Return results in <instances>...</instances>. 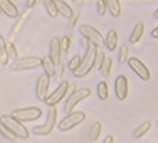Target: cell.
<instances>
[{"instance_id": "cell-32", "label": "cell", "mask_w": 158, "mask_h": 143, "mask_svg": "<svg viewBox=\"0 0 158 143\" xmlns=\"http://www.w3.org/2000/svg\"><path fill=\"white\" fill-rule=\"evenodd\" d=\"M106 58L105 52H97V57H95V65H98V68H100V65L103 63V60Z\"/></svg>"}, {"instance_id": "cell-33", "label": "cell", "mask_w": 158, "mask_h": 143, "mask_svg": "<svg viewBox=\"0 0 158 143\" xmlns=\"http://www.w3.org/2000/svg\"><path fill=\"white\" fill-rule=\"evenodd\" d=\"M35 2H37V0H26V6H28V8L31 9V8H34Z\"/></svg>"}, {"instance_id": "cell-37", "label": "cell", "mask_w": 158, "mask_h": 143, "mask_svg": "<svg viewBox=\"0 0 158 143\" xmlns=\"http://www.w3.org/2000/svg\"><path fill=\"white\" fill-rule=\"evenodd\" d=\"M154 19H157V20H158V9L154 12Z\"/></svg>"}, {"instance_id": "cell-5", "label": "cell", "mask_w": 158, "mask_h": 143, "mask_svg": "<svg viewBox=\"0 0 158 143\" xmlns=\"http://www.w3.org/2000/svg\"><path fill=\"white\" fill-rule=\"evenodd\" d=\"M12 117L17 119L19 122H34L42 117V109L37 106L31 108H23V109H14Z\"/></svg>"}, {"instance_id": "cell-24", "label": "cell", "mask_w": 158, "mask_h": 143, "mask_svg": "<svg viewBox=\"0 0 158 143\" xmlns=\"http://www.w3.org/2000/svg\"><path fill=\"white\" fill-rule=\"evenodd\" d=\"M97 94H98V97H100L102 100H106V98L109 97V91H107L106 82H100V83H98V86H97Z\"/></svg>"}, {"instance_id": "cell-9", "label": "cell", "mask_w": 158, "mask_h": 143, "mask_svg": "<svg viewBox=\"0 0 158 143\" xmlns=\"http://www.w3.org/2000/svg\"><path fill=\"white\" fill-rule=\"evenodd\" d=\"M127 62H129V68H131L141 80H149V79H151V72H149L148 66H146L140 58H137V57H129Z\"/></svg>"}, {"instance_id": "cell-21", "label": "cell", "mask_w": 158, "mask_h": 143, "mask_svg": "<svg viewBox=\"0 0 158 143\" xmlns=\"http://www.w3.org/2000/svg\"><path fill=\"white\" fill-rule=\"evenodd\" d=\"M110 68H112V58L110 57H106L105 60H103V63L100 65V74L107 77L110 74Z\"/></svg>"}, {"instance_id": "cell-30", "label": "cell", "mask_w": 158, "mask_h": 143, "mask_svg": "<svg viewBox=\"0 0 158 143\" xmlns=\"http://www.w3.org/2000/svg\"><path fill=\"white\" fill-rule=\"evenodd\" d=\"M6 49H8V55L12 57L14 60H17V51H15V46L12 42H6Z\"/></svg>"}, {"instance_id": "cell-27", "label": "cell", "mask_w": 158, "mask_h": 143, "mask_svg": "<svg viewBox=\"0 0 158 143\" xmlns=\"http://www.w3.org/2000/svg\"><path fill=\"white\" fill-rule=\"evenodd\" d=\"M0 134H2V136H3L5 139L11 140V142H14V140L17 139V136H15V134H14V132H12L11 129H8L6 126H3V125L0 126Z\"/></svg>"}, {"instance_id": "cell-7", "label": "cell", "mask_w": 158, "mask_h": 143, "mask_svg": "<svg viewBox=\"0 0 158 143\" xmlns=\"http://www.w3.org/2000/svg\"><path fill=\"white\" fill-rule=\"evenodd\" d=\"M91 94V91L88 89V88H80V89H77V91H74L72 94L68 97V102H66V105H64V111L69 114V112H72V109L77 106V103H80L81 100H85L86 97H89Z\"/></svg>"}, {"instance_id": "cell-18", "label": "cell", "mask_w": 158, "mask_h": 143, "mask_svg": "<svg viewBox=\"0 0 158 143\" xmlns=\"http://www.w3.org/2000/svg\"><path fill=\"white\" fill-rule=\"evenodd\" d=\"M106 5H107V9L109 12L114 15V17H118L121 14V6H120V0H105Z\"/></svg>"}, {"instance_id": "cell-3", "label": "cell", "mask_w": 158, "mask_h": 143, "mask_svg": "<svg viewBox=\"0 0 158 143\" xmlns=\"http://www.w3.org/2000/svg\"><path fill=\"white\" fill-rule=\"evenodd\" d=\"M86 119V114L83 111H77V112H69L60 123H58V129L60 131H69L75 126H78L80 123H83Z\"/></svg>"}, {"instance_id": "cell-25", "label": "cell", "mask_w": 158, "mask_h": 143, "mask_svg": "<svg viewBox=\"0 0 158 143\" xmlns=\"http://www.w3.org/2000/svg\"><path fill=\"white\" fill-rule=\"evenodd\" d=\"M129 58V46L127 45H123L120 48V52H118V62L120 63H126Z\"/></svg>"}, {"instance_id": "cell-10", "label": "cell", "mask_w": 158, "mask_h": 143, "mask_svg": "<svg viewBox=\"0 0 158 143\" xmlns=\"http://www.w3.org/2000/svg\"><path fill=\"white\" fill-rule=\"evenodd\" d=\"M68 89H69V83L68 82H63L55 91H54L52 94L49 95V97H46L45 98V103L48 105V106H55L63 97H66L68 94Z\"/></svg>"}, {"instance_id": "cell-12", "label": "cell", "mask_w": 158, "mask_h": 143, "mask_svg": "<svg viewBox=\"0 0 158 143\" xmlns=\"http://www.w3.org/2000/svg\"><path fill=\"white\" fill-rule=\"evenodd\" d=\"M49 76L45 72L39 77L37 80V86H35V94H37V98L39 100H45L48 97V88H49Z\"/></svg>"}, {"instance_id": "cell-39", "label": "cell", "mask_w": 158, "mask_h": 143, "mask_svg": "<svg viewBox=\"0 0 158 143\" xmlns=\"http://www.w3.org/2000/svg\"><path fill=\"white\" fill-rule=\"evenodd\" d=\"M0 14H2V9H0Z\"/></svg>"}, {"instance_id": "cell-15", "label": "cell", "mask_w": 158, "mask_h": 143, "mask_svg": "<svg viewBox=\"0 0 158 143\" xmlns=\"http://www.w3.org/2000/svg\"><path fill=\"white\" fill-rule=\"evenodd\" d=\"M117 43H118V34L115 29H109L107 36L105 39V45L109 51H115L117 49Z\"/></svg>"}, {"instance_id": "cell-11", "label": "cell", "mask_w": 158, "mask_h": 143, "mask_svg": "<svg viewBox=\"0 0 158 143\" xmlns=\"http://www.w3.org/2000/svg\"><path fill=\"white\" fill-rule=\"evenodd\" d=\"M115 94L118 100H126L129 94V82L126 76H118L115 79Z\"/></svg>"}, {"instance_id": "cell-2", "label": "cell", "mask_w": 158, "mask_h": 143, "mask_svg": "<svg viewBox=\"0 0 158 143\" xmlns=\"http://www.w3.org/2000/svg\"><path fill=\"white\" fill-rule=\"evenodd\" d=\"M0 123L3 126H6L8 129H11L19 139H28L29 137V131L22 125V122H19L12 115H2L0 117Z\"/></svg>"}, {"instance_id": "cell-22", "label": "cell", "mask_w": 158, "mask_h": 143, "mask_svg": "<svg viewBox=\"0 0 158 143\" xmlns=\"http://www.w3.org/2000/svg\"><path fill=\"white\" fill-rule=\"evenodd\" d=\"M151 126H152V123H151V122H144L141 126H138V128L135 129V132H134V137H135V139H140V137H143V136H144V134H146V132L151 129Z\"/></svg>"}, {"instance_id": "cell-31", "label": "cell", "mask_w": 158, "mask_h": 143, "mask_svg": "<svg viewBox=\"0 0 158 143\" xmlns=\"http://www.w3.org/2000/svg\"><path fill=\"white\" fill-rule=\"evenodd\" d=\"M97 9H98V14L100 15H105L106 9H107V5H106L105 0H97Z\"/></svg>"}, {"instance_id": "cell-38", "label": "cell", "mask_w": 158, "mask_h": 143, "mask_svg": "<svg viewBox=\"0 0 158 143\" xmlns=\"http://www.w3.org/2000/svg\"><path fill=\"white\" fill-rule=\"evenodd\" d=\"M54 2H61V0H54Z\"/></svg>"}, {"instance_id": "cell-17", "label": "cell", "mask_w": 158, "mask_h": 143, "mask_svg": "<svg viewBox=\"0 0 158 143\" xmlns=\"http://www.w3.org/2000/svg\"><path fill=\"white\" fill-rule=\"evenodd\" d=\"M42 66H43L45 72H46L49 77L55 76V65H54V62L51 60L49 55H45V57L42 58Z\"/></svg>"}, {"instance_id": "cell-13", "label": "cell", "mask_w": 158, "mask_h": 143, "mask_svg": "<svg viewBox=\"0 0 158 143\" xmlns=\"http://www.w3.org/2000/svg\"><path fill=\"white\" fill-rule=\"evenodd\" d=\"M49 49H51L49 57H51V60L54 62V65L57 66L60 63V60H61V49H60V39L58 37H54L52 40H51Z\"/></svg>"}, {"instance_id": "cell-14", "label": "cell", "mask_w": 158, "mask_h": 143, "mask_svg": "<svg viewBox=\"0 0 158 143\" xmlns=\"http://www.w3.org/2000/svg\"><path fill=\"white\" fill-rule=\"evenodd\" d=\"M0 9H2V12H5L11 19L19 17V9L11 0H0Z\"/></svg>"}, {"instance_id": "cell-4", "label": "cell", "mask_w": 158, "mask_h": 143, "mask_svg": "<svg viewBox=\"0 0 158 143\" xmlns=\"http://www.w3.org/2000/svg\"><path fill=\"white\" fill-rule=\"evenodd\" d=\"M55 122H57V108L55 106H49V111H48V117H46L45 125L35 126L32 129V132L35 136H48V134L52 132L54 126H55Z\"/></svg>"}, {"instance_id": "cell-36", "label": "cell", "mask_w": 158, "mask_h": 143, "mask_svg": "<svg viewBox=\"0 0 158 143\" xmlns=\"http://www.w3.org/2000/svg\"><path fill=\"white\" fill-rule=\"evenodd\" d=\"M83 45H85V46L88 48V46H89V45H91V40H89V39H86V37H85V39H83Z\"/></svg>"}, {"instance_id": "cell-8", "label": "cell", "mask_w": 158, "mask_h": 143, "mask_svg": "<svg viewBox=\"0 0 158 143\" xmlns=\"http://www.w3.org/2000/svg\"><path fill=\"white\" fill-rule=\"evenodd\" d=\"M80 32L83 34V37L89 39L91 43H94L97 48L105 45V39H103V36L100 34L98 29H95V28H92V26H89V25H81V26H80Z\"/></svg>"}, {"instance_id": "cell-34", "label": "cell", "mask_w": 158, "mask_h": 143, "mask_svg": "<svg viewBox=\"0 0 158 143\" xmlns=\"http://www.w3.org/2000/svg\"><path fill=\"white\" fill-rule=\"evenodd\" d=\"M151 36H152L154 39H158V26H157V28H154V29H152V32H151Z\"/></svg>"}, {"instance_id": "cell-6", "label": "cell", "mask_w": 158, "mask_h": 143, "mask_svg": "<svg viewBox=\"0 0 158 143\" xmlns=\"http://www.w3.org/2000/svg\"><path fill=\"white\" fill-rule=\"evenodd\" d=\"M42 66V58L40 57H23V58H17L11 68L12 71H26V69H35Z\"/></svg>"}, {"instance_id": "cell-1", "label": "cell", "mask_w": 158, "mask_h": 143, "mask_svg": "<svg viewBox=\"0 0 158 143\" xmlns=\"http://www.w3.org/2000/svg\"><path fill=\"white\" fill-rule=\"evenodd\" d=\"M97 52L98 49L94 43H91L89 46L86 48V54L81 57V62H80V66L77 68V71L74 72L75 77H85L95 65V57H97Z\"/></svg>"}, {"instance_id": "cell-26", "label": "cell", "mask_w": 158, "mask_h": 143, "mask_svg": "<svg viewBox=\"0 0 158 143\" xmlns=\"http://www.w3.org/2000/svg\"><path fill=\"white\" fill-rule=\"evenodd\" d=\"M100 134H102V123H94L92 128H91V136H89V139H91V140H97Z\"/></svg>"}, {"instance_id": "cell-29", "label": "cell", "mask_w": 158, "mask_h": 143, "mask_svg": "<svg viewBox=\"0 0 158 143\" xmlns=\"http://www.w3.org/2000/svg\"><path fill=\"white\" fill-rule=\"evenodd\" d=\"M69 46H71V39H69V36H64L61 40H60V49H61V52H68L69 51Z\"/></svg>"}, {"instance_id": "cell-16", "label": "cell", "mask_w": 158, "mask_h": 143, "mask_svg": "<svg viewBox=\"0 0 158 143\" xmlns=\"http://www.w3.org/2000/svg\"><path fill=\"white\" fill-rule=\"evenodd\" d=\"M143 32H144V23L140 22V23L135 25V28H134V31H132V34L129 37V42L131 43H138L140 39H141V36H143Z\"/></svg>"}, {"instance_id": "cell-20", "label": "cell", "mask_w": 158, "mask_h": 143, "mask_svg": "<svg viewBox=\"0 0 158 143\" xmlns=\"http://www.w3.org/2000/svg\"><path fill=\"white\" fill-rule=\"evenodd\" d=\"M8 49H6V40L3 36H0V63L2 65H6L8 63Z\"/></svg>"}, {"instance_id": "cell-19", "label": "cell", "mask_w": 158, "mask_h": 143, "mask_svg": "<svg viewBox=\"0 0 158 143\" xmlns=\"http://www.w3.org/2000/svg\"><path fill=\"white\" fill-rule=\"evenodd\" d=\"M55 6H57V9H58V14H61L63 17H71V15H72V9H71V6H69L64 0L55 2Z\"/></svg>"}, {"instance_id": "cell-28", "label": "cell", "mask_w": 158, "mask_h": 143, "mask_svg": "<svg viewBox=\"0 0 158 143\" xmlns=\"http://www.w3.org/2000/svg\"><path fill=\"white\" fill-rule=\"evenodd\" d=\"M80 62H81V57H80V55H74V57L71 58V62H69L68 68H69L72 72H75V71H77V68L80 66Z\"/></svg>"}, {"instance_id": "cell-40", "label": "cell", "mask_w": 158, "mask_h": 143, "mask_svg": "<svg viewBox=\"0 0 158 143\" xmlns=\"http://www.w3.org/2000/svg\"><path fill=\"white\" fill-rule=\"evenodd\" d=\"M157 125H158V123H157Z\"/></svg>"}, {"instance_id": "cell-35", "label": "cell", "mask_w": 158, "mask_h": 143, "mask_svg": "<svg viewBox=\"0 0 158 143\" xmlns=\"http://www.w3.org/2000/svg\"><path fill=\"white\" fill-rule=\"evenodd\" d=\"M103 143H114V137H112V136H107Z\"/></svg>"}, {"instance_id": "cell-23", "label": "cell", "mask_w": 158, "mask_h": 143, "mask_svg": "<svg viewBox=\"0 0 158 143\" xmlns=\"http://www.w3.org/2000/svg\"><path fill=\"white\" fill-rule=\"evenodd\" d=\"M43 3H45V8H46L48 14L55 19V17L58 15V9H57V6H55V2H54V0H43Z\"/></svg>"}]
</instances>
